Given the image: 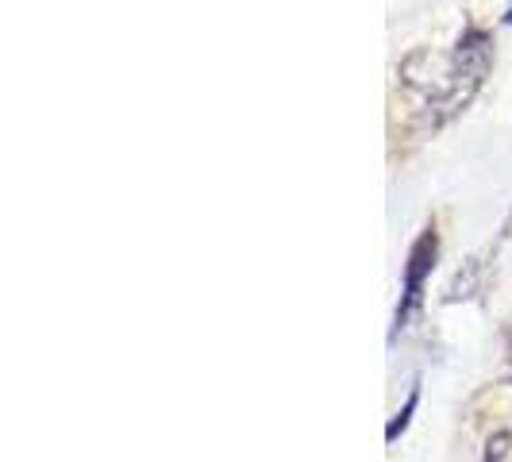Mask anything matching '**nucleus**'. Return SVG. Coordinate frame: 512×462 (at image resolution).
I'll return each mask as SVG.
<instances>
[{
	"label": "nucleus",
	"mask_w": 512,
	"mask_h": 462,
	"mask_svg": "<svg viewBox=\"0 0 512 462\" xmlns=\"http://www.w3.org/2000/svg\"><path fill=\"white\" fill-rule=\"evenodd\" d=\"M489 62H493V43H489L486 31L470 27L459 39V47L451 51V58L439 62L436 81H424V85H409L420 93V101L428 108L432 124H443L447 116H455L459 108L470 104V97L478 93L482 77H486Z\"/></svg>",
	"instance_id": "1"
},
{
	"label": "nucleus",
	"mask_w": 512,
	"mask_h": 462,
	"mask_svg": "<svg viewBox=\"0 0 512 462\" xmlns=\"http://www.w3.org/2000/svg\"><path fill=\"white\" fill-rule=\"evenodd\" d=\"M436 251H439L436 228H428L412 243L409 266H405V293H401V305H397V332L416 316V308L424 301V282H428V274H432V266H436Z\"/></svg>",
	"instance_id": "2"
},
{
	"label": "nucleus",
	"mask_w": 512,
	"mask_h": 462,
	"mask_svg": "<svg viewBox=\"0 0 512 462\" xmlns=\"http://www.w3.org/2000/svg\"><path fill=\"white\" fill-rule=\"evenodd\" d=\"M416 401H420V389H412L409 401H405V409H401L397 416H393V420H389V428H385V439H389V443H393V439H397L401 432H405V428H409V416L416 412Z\"/></svg>",
	"instance_id": "3"
},
{
	"label": "nucleus",
	"mask_w": 512,
	"mask_h": 462,
	"mask_svg": "<svg viewBox=\"0 0 512 462\" xmlns=\"http://www.w3.org/2000/svg\"><path fill=\"white\" fill-rule=\"evenodd\" d=\"M486 462H512V432H501V436L489 439Z\"/></svg>",
	"instance_id": "4"
}]
</instances>
